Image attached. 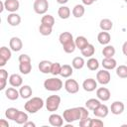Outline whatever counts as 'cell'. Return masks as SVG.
<instances>
[{"instance_id":"obj_38","label":"cell","mask_w":127,"mask_h":127,"mask_svg":"<svg viewBox=\"0 0 127 127\" xmlns=\"http://www.w3.org/2000/svg\"><path fill=\"white\" fill-rule=\"evenodd\" d=\"M116 74L120 78H127V65L121 64L116 66Z\"/></svg>"},{"instance_id":"obj_32","label":"cell","mask_w":127,"mask_h":127,"mask_svg":"<svg viewBox=\"0 0 127 127\" xmlns=\"http://www.w3.org/2000/svg\"><path fill=\"white\" fill-rule=\"evenodd\" d=\"M84 64H85V62L81 57H75L71 62V65L74 69H81L84 66Z\"/></svg>"},{"instance_id":"obj_52","label":"cell","mask_w":127,"mask_h":127,"mask_svg":"<svg viewBox=\"0 0 127 127\" xmlns=\"http://www.w3.org/2000/svg\"><path fill=\"white\" fill-rule=\"evenodd\" d=\"M124 2H125V3H127V0H124Z\"/></svg>"},{"instance_id":"obj_6","label":"cell","mask_w":127,"mask_h":127,"mask_svg":"<svg viewBox=\"0 0 127 127\" xmlns=\"http://www.w3.org/2000/svg\"><path fill=\"white\" fill-rule=\"evenodd\" d=\"M49 9L48 0H35L34 2V11L39 15H45Z\"/></svg>"},{"instance_id":"obj_48","label":"cell","mask_w":127,"mask_h":127,"mask_svg":"<svg viewBox=\"0 0 127 127\" xmlns=\"http://www.w3.org/2000/svg\"><path fill=\"white\" fill-rule=\"evenodd\" d=\"M81 1H82L83 5H86V6H90L95 2V0H81Z\"/></svg>"},{"instance_id":"obj_39","label":"cell","mask_w":127,"mask_h":127,"mask_svg":"<svg viewBox=\"0 0 127 127\" xmlns=\"http://www.w3.org/2000/svg\"><path fill=\"white\" fill-rule=\"evenodd\" d=\"M39 32L43 36H50L53 32V27L45 25V24H41L39 27Z\"/></svg>"},{"instance_id":"obj_40","label":"cell","mask_w":127,"mask_h":127,"mask_svg":"<svg viewBox=\"0 0 127 127\" xmlns=\"http://www.w3.org/2000/svg\"><path fill=\"white\" fill-rule=\"evenodd\" d=\"M61 69H62V64L60 63H53L52 68H51V73L54 76H56L61 73Z\"/></svg>"},{"instance_id":"obj_27","label":"cell","mask_w":127,"mask_h":127,"mask_svg":"<svg viewBox=\"0 0 127 127\" xmlns=\"http://www.w3.org/2000/svg\"><path fill=\"white\" fill-rule=\"evenodd\" d=\"M99 27L102 31H110L112 28H113V22L110 20V19H107V18H104L102 19L100 22H99Z\"/></svg>"},{"instance_id":"obj_26","label":"cell","mask_w":127,"mask_h":127,"mask_svg":"<svg viewBox=\"0 0 127 127\" xmlns=\"http://www.w3.org/2000/svg\"><path fill=\"white\" fill-rule=\"evenodd\" d=\"M72 72H73V67L72 65H69V64H64L62 65V69H61V73L60 75L64 77V78H67L69 76L72 75Z\"/></svg>"},{"instance_id":"obj_33","label":"cell","mask_w":127,"mask_h":127,"mask_svg":"<svg viewBox=\"0 0 127 127\" xmlns=\"http://www.w3.org/2000/svg\"><path fill=\"white\" fill-rule=\"evenodd\" d=\"M19 109H17V108H15V107H9V108H7L6 109V111H5V117L7 118V119H10V120H15V118H16V116H17V114L19 113Z\"/></svg>"},{"instance_id":"obj_36","label":"cell","mask_w":127,"mask_h":127,"mask_svg":"<svg viewBox=\"0 0 127 127\" xmlns=\"http://www.w3.org/2000/svg\"><path fill=\"white\" fill-rule=\"evenodd\" d=\"M86 65L90 70H96L99 67V62L95 58H89L86 62Z\"/></svg>"},{"instance_id":"obj_30","label":"cell","mask_w":127,"mask_h":127,"mask_svg":"<svg viewBox=\"0 0 127 127\" xmlns=\"http://www.w3.org/2000/svg\"><path fill=\"white\" fill-rule=\"evenodd\" d=\"M80 52H81V55H82L83 57H85V58H91V57L94 55V53H95V48H94L93 45L88 44V45H87L85 48H83Z\"/></svg>"},{"instance_id":"obj_18","label":"cell","mask_w":127,"mask_h":127,"mask_svg":"<svg viewBox=\"0 0 127 127\" xmlns=\"http://www.w3.org/2000/svg\"><path fill=\"white\" fill-rule=\"evenodd\" d=\"M9 83L11 86L14 87H20L23 84V78L18 73H13L9 76Z\"/></svg>"},{"instance_id":"obj_17","label":"cell","mask_w":127,"mask_h":127,"mask_svg":"<svg viewBox=\"0 0 127 127\" xmlns=\"http://www.w3.org/2000/svg\"><path fill=\"white\" fill-rule=\"evenodd\" d=\"M19 93H20V97H22L23 99H28L32 96L33 94V89L30 85L28 84H24L22 86H20L19 89Z\"/></svg>"},{"instance_id":"obj_50","label":"cell","mask_w":127,"mask_h":127,"mask_svg":"<svg viewBox=\"0 0 127 127\" xmlns=\"http://www.w3.org/2000/svg\"><path fill=\"white\" fill-rule=\"evenodd\" d=\"M4 9H5V6H4V1H1V2H0V12L2 13V12L4 11Z\"/></svg>"},{"instance_id":"obj_47","label":"cell","mask_w":127,"mask_h":127,"mask_svg":"<svg viewBox=\"0 0 127 127\" xmlns=\"http://www.w3.org/2000/svg\"><path fill=\"white\" fill-rule=\"evenodd\" d=\"M0 127H9L8 121H6L5 119H1L0 120Z\"/></svg>"},{"instance_id":"obj_11","label":"cell","mask_w":127,"mask_h":127,"mask_svg":"<svg viewBox=\"0 0 127 127\" xmlns=\"http://www.w3.org/2000/svg\"><path fill=\"white\" fill-rule=\"evenodd\" d=\"M64 117L61 116L60 114H57V113H53L50 115L49 117V123L54 126V127H61L64 125Z\"/></svg>"},{"instance_id":"obj_2","label":"cell","mask_w":127,"mask_h":127,"mask_svg":"<svg viewBox=\"0 0 127 127\" xmlns=\"http://www.w3.org/2000/svg\"><path fill=\"white\" fill-rule=\"evenodd\" d=\"M44 100L41 97H32L30 98L24 105V108L27 112L31 113V114H35L37 113L39 110H41L44 107Z\"/></svg>"},{"instance_id":"obj_9","label":"cell","mask_w":127,"mask_h":127,"mask_svg":"<svg viewBox=\"0 0 127 127\" xmlns=\"http://www.w3.org/2000/svg\"><path fill=\"white\" fill-rule=\"evenodd\" d=\"M64 89L66 90V92H68L70 94H74V93L78 92L79 84L75 79L69 78V79H66L64 82Z\"/></svg>"},{"instance_id":"obj_44","label":"cell","mask_w":127,"mask_h":127,"mask_svg":"<svg viewBox=\"0 0 127 127\" xmlns=\"http://www.w3.org/2000/svg\"><path fill=\"white\" fill-rule=\"evenodd\" d=\"M0 78L8 79V71L4 68H0Z\"/></svg>"},{"instance_id":"obj_37","label":"cell","mask_w":127,"mask_h":127,"mask_svg":"<svg viewBox=\"0 0 127 127\" xmlns=\"http://www.w3.org/2000/svg\"><path fill=\"white\" fill-rule=\"evenodd\" d=\"M41 24H45L51 27H54L55 25V18L50 14H45L41 19Z\"/></svg>"},{"instance_id":"obj_35","label":"cell","mask_w":127,"mask_h":127,"mask_svg":"<svg viewBox=\"0 0 127 127\" xmlns=\"http://www.w3.org/2000/svg\"><path fill=\"white\" fill-rule=\"evenodd\" d=\"M28 119H29V117H28V114L26 113V112H23V111H19V113L17 114V116H16V118H15V122L17 123V124H20V125H24L27 121H28Z\"/></svg>"},{"instance_id":"obj_42","label":"cell","mask_w":127,"mask_h":127,"mask_svg":"<svg viewBox=\"0 0 127 127\" xmlns=\"http://www.w3.org/2000/svg\"><path fill=\"white\" fill-rule=\"evenodd\" d=\"M90 121H91V118H89V116L85 119L79 120V126L80 127H90Z\"/></svg>"},{"instance_id":"obj_21","label":"cell","mask_w":127,"mask_h":127,"mask_svg":"<svg viewBox=\"0 0 127 127\" xmlns=\"http://www.w3.org/2000/svg\"><path fill=\"white\" fill-rule=\"evenodd\" d=\"M97 41L100 45H103V46H106L110 43L111 41V36L108 32L106 31H102L100 32L98 35H97Z\"/></svg>"},{"instance_id":"obj_29","label":"cell","mask_w":127,"mask_h":127,"mask_svg":"<svg viewBox=\"0 0 127 127\" xmlns=\"http://www.w3.org/2000/svg\"><path fill=\"white\" fill-rule=\"evenodd\" d=\"M74 43H75L76 48L79 49L80 51H81L83 48H85V47L89 44L88 41H87V39H86L84 36H78V37H76L75 40H74Z\"/></svg>"},{"instance_id":"obj_5","label":"cell","mask_w":127,"mask_h":127,"mask_svg":"<svg viewBox=\"0 0 127 127\" xmlns=\"http://www.w3.org/2000/svg\"><path fill=\"white\" fill-rule=\"evenodd\" d=\"M61 104V97L59 95H50L46 99V108L50 112H55L59 109Z\"/></svg>"},{"instance_id":"obj_41","label":"cell","mask_w":127,"mask_h":127,"mask_svg":"<svg viewBox=\"0 0 127 127\" xmlns=\"http://www.w3.org/2000/svg\"><path fill=\"white\" fill-rule=\"evenodd\" d=\"M104 123L101 119H91L90 121V127H103Z\"/></svg>"},{"instance_id":"obj_45","label":"cell","mask_w":127,"mask_h":127,"mask_svg":"<svg viewBox=\"0 0 127 127\" xmlns=\"http://www.w3.org/2000/svg\"><path fill=\"white\" fill-rule=\"evenodd\" d=\"M6 83H7V79L0 78V90H4V89H5Z\"/></svg>"},{"instance_id":"obj_19","label":"cell","mask_w":127,"mask_h":127,"mask_svg":"<svg viewBox=\"0 0 127 127\" xmlns=\"http://www.w3.org/2000/svg\"><path fill=\"white\" fill-rule=\"evenodd\" d=\"M5 96L9 100L14 101V100H17L19 98L20 93H19V91L14 86H12V87H8V88L5 89Z\"/></svg>"},{"instance_id":"obj_3","label":"cell","mask_w":127,"mask_h":127,"mask_svg":"<svg viewBox=\"0 0 127 127\" xmlns=\"http://www.w3.org/2000/svg\"><path fill=\"white\" fill-rule=\"evenodd\" d=\"M63 117L64 120L69 124L72 123L74 121L80 120V110L79 107H72V108H67L64 111L63 113Z\"/></svg>"},{"instance_id":"obj_4","label":"cell","mask_w":127,"mask_h":127,"mask_svg":"<svg viewBox=\"0 0 127 127\" xmlns=\"http://www.w3.org/2000/svg\"><path fill=\"white\" fill-rule=\"evenodd\" d=\"M63 85H64V83H63L62 79H60L58 77H51L44 81L45 89H47L49 91H53V92L61 90Z\"/></svg>"},{"instance_id":"obj_22","label":"cell","mask_w":127,"mask_h":127,"mask_svg":"<svg viewBox=\"0 0 127 127\" xmlns=\"http://www.w3.org/2000/svg\"><path fill=\"white\" fill-rule=\"evenodd\" d=\"M102 66L107 69V70H111V69H114L116 68L117 66V62L113 59V58H104L102 60V63H101Z\"/></svg>"},{"instance_id":"obj_53","label":"cell","mask_w":127,"mask_h":127,"mask_svg":"<svg viewBox=\"0 0 127 127\" xmlns=\"http://www.w3.org/2000/svg\"><path fill=\"white\" fill-rule=\"evenodd\" d=\"M95 1H97V0H95Z\"/></svg>"},{"instance_id":"obj_15","label":"cell","mask_w":127,"mask_h":127,"mask_svg":"<svg viewBox=\"0 0 127 127\" xmlns=\"http://www.w3.org/2000/svg\"><path fill=\"white\" fill-rule=\"evenodd\" d=\"M4 6L5 10H7L10 13H14L20 8V2L18 0H5Z\"/></svg>"},{"instance_id":"obj_8","label":"cell","mask_w":127,"mask_h":127,"mask_svg":"<svg viewBox=\"0 0 127 127\" xmlns=\"http://www.w3.org/2000/svg\"><path fill=\"white\" fill-rule=\"evenodd\" d=\"M11 51H12L11 49H9L5 46L0 48V66L1 67H3L7 64V62L11 59V57H12Z\"/></svg>"},{"instance_id":"obj_43","label":"cell","mask_w":127,"mask_h":127,"mask_svg":"<svg viewBox=\"0 0 127 127\" xmlns=\"http://www.w3.org/2000/svg\"><path fill=\"white\" fill-rule=\"evenodd\" d=\"M19 63H26V62H31V58L30 56L26 55V54H22L19 56V59H18Z\"/></svg>"},{"instance_id":"obj_13","label":"cell","mask_w":127,"mask_h":127,"mask_svg":"<svg viewBox=\"0 0 127 127\" xmlns=\"http://www.w3.org/2000/svg\"><path fill=\"white\" fill-rule=\"evenodd\" d=\"M82 87L87 92L94 91L97 88V80H95L94 78H86L82 82Z\"/></svg>"},{"instance_id":"obj_23","label":"cell","mask_w":127,"mask_h":127,"mask_svg":"<svg viewBox=\"0 0 127 127\" xmlns=\"http://www.w3.org/2000/svg\"><path fill=\"white\" fill-rule=\"evenodd\" d=\"M52 64L53 63L50 62V61H47V60H44V61H41L39 63V70L42 72V73H51V68H52Z\"/></svg>"},{"instance_id":"obj_10","label":"cell","mask_w":127,"mask_h":127,"mask_svg":"<svg viewBox=\"0 0 127 127\" xmlns=\"http://www.w3.org/2000/svg\"><path fill=\"white\" fill-rule=\"evenodd\" d=\"M96 96L100 101H108L110 99V90L106 87H99L96 89Z\"/></svg>"},{"instance_id":"obj_34","label":"cell","mask_w":127,"mask_h":127,"mask_svg":"<svg viewBox=\"0 0 127 127\" xmlns=\"http://www.w3.org/2000/svg\"><path fill=\"white\" fill-rule=\"evenodd\" d=\"M102 55L104 58H113L115 55V48L111 45H106L102 50Z\"/></svg>"},{"instance_id":"obj_46","label":"cell","mask_w":127,"mask_h":127,"mask_svg":"<svg viewBox=\"0 0 127 127\" xmlns=\"http://www.w3.org/2000/svg\"><path fill=\"white\" fill-rule=\"evenodd\" d=\"M122 53H123L124 56L127 57V41L124 42V44L122 45Z\"/></svg>"},{"instance_id":"obj_7","label":"cell","mask_w":127,"mask_h":127,"mask_svg":"<svg viewBox=\"0 0 127 127\" xmlns=\"http://www.w3.org/2000/svg\"><path fill=\"white\" fill-rule=\"evenodd\" d=\"M110 79H111V75H110V72L107 70V69H101L99 71H97L96 73V80L98 83L102 84V85H106L110 82Z\"/></svg>"},{"instance_id":"obj_20","label":"cell","mask_w":127,"mask_h":127,"mask_svg":"<svg viewBox=\"0 0 127 127\" xmlns=\"http://www.w3.org/2000/svg\"><path fill=\"white\" fill-rule=\"evenodd\" d=\"M7 23L12 26V27H16L21 23V17L19 14H17L16 12L14 13H10L7 16Z\"/></svg>"},{"instance_id":"obj_25","label":"cell","mask_w":127,"mask_h":127,"mask_svg":"<svg viewBox=\"0 0 127 127\" xmlns=\"http://www.w3.org/2000/svg\"><path fill=\"white\" fill-rule=\"evenodd\" d=\"M58 15L61 19H68L69 16H70V9L67 7V6H64V5H62L59 10H58Z\"/></svg>"},{"instance_id":"obj_51","label":"cell","mask_w":127,"mask_h":127,"mask_svg":"<svg viewBox=\"0 0 127 127\" xmlns=\"http://www.w3.org/2000/svg\"><path fill=\"white\" fill-rule=\"evenodd\" d=\"M57 2H58L59 4H61V5H64V4L67 3V2H68V0H57Z\"/></svg>"},{"instance_id":"obj_28","label":"cell","mask_w":127,"mask_h":127,"mask_svg":"<svg viewBox=\"0 0 127 127\" xmlns=\"http://www.w3.org/2000/svg\"><path fill=\"white\" fill-rule=\"evenodd\" d=\"M101 104L100 100L98 98H90L88 100H86L85 102V107L88 109V110H91L93 111L95 108H97L99 105Z\"/></svg>"},{"instance_id":"obj_24","label":"cell","mask_w":127,"mask_h":127,"mask_svg":"<svg viewBox=\"0 0 127 127\" xmlns=\"http://www.w3.org/2000/svg\"><path fill=\"white\" fill-rule=\"evenodd\" d=\"M73 17L75 18H81L84 13H85V8L82 4H76L73 8H72V11H71Z\"/></svg>"},{"instance_id":"obj_31","label":"cell","mask_w":127,"mask_h":127,"mask_svg":"<svg viewBox=\"0 0 127 127\" xmlns=\"http://www.w3.org/2000/svg\"><path fill=\"white\" fill-rule=\"evenodd\" d=\"M19 70L22 74H29L32 70V64L31 62L26 63H19Z\"/></svg>"},{"instance_id":"obj_1","label":"cell","mask_w":127,"mask_h":127,"mask_svg":"<svg viewBox=\"0 0 127 127\" xmlns=\"http://www.w3.org/2000/svg\"><path fill=\"white\" fill-rule=\"evenodd\" d=\"M59 41L61 43V45L63 46L64 51L66 54H71L75 51L76 46L73 40V36L71 33L69 32H63L60 37H59Z\"/></svg>"},{"instance_id":"obj_12","label":"cell","mask_w":127,"mask_h":127,"mask_svg":"<svg viewBox=\"0 0 127 127\" xmlns=\"http://www.w3.org/2000/svg\"><path fill=\"white\" fill-rule=\"evenodd\" d=\"M9 47L13 52H19L23 48L22 40L18 37H12L9 41Z\"/></svg>"},{"instance_id":"obj_49","label":"cell","mask_w":127,"mask_h":127,"mask_svg":"<svg viewBox=\"0 0 127 127\" xmlns=\"http://www.w3.org/2000/svg\"><path fill=\"white\" fill-rule=\"evenodd\" d=\"M25 127H36V124L34 122H31V121H27L25 124H24Z\"/></svg>"},{"instance_id":"obj_14","label":"cell","mask_w":127,"mask_h":127,"mask_svg":"<svg viewBox=\"0 0 127 127\" xmlns=\"http://www.w3.org/2000/svg\"><path fill=\"white\" fill-rule=\"evenodd\" d=\"M109 113V108L105 104H100L97 108L93 110V114L97 118H105Z\"/></svg>"},{"instance_id":"obj_16","label":"cell","mask_w":127,"mask_h":127,"mask_svg":"<svg viewBox=\"0 0 127 127\" xmlns=\"http://www.w3.org/2000/svg\"><path fill=\"white\" fill-rule=\"evenodd\" d=\"M124 103L122 101H114L111 103V106H110V110H111V113L114 114V115H119L121 114L123 111H124Z\"/></svg>"}]
</instances>
